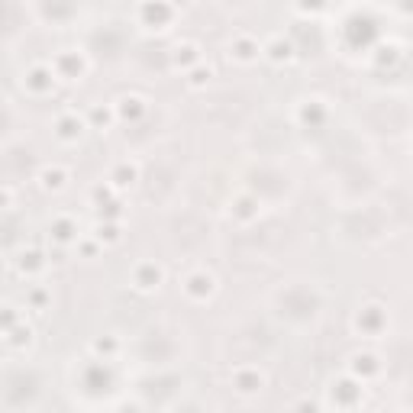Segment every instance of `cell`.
Masks as SVG:
<instances>
[{
    "label": "cell",
    "instance_id": "cell-1",
    "mask_svg": "<svg viewBox=\"0 0 413 413\" xmlns=\"http://www.w3.org/2000/svg\"><path fill=\"white\" fill-rule=\"evenodd\" d=\"M184 294L191 300H197V304H204V300H210L216 294V278L210 271H204V268H197V271H191L184 278Z\"/></svg>",
    "mask_w": 413,
    "mask_h": 413
},
{
    "label": "cell",
    "instance_id": "cell-2",
    "mask_svg": "<svg viewBox=\"0 0 413 413\" xmlns=\"http://www.w3.org/2000/svg\"><path fill=\"white\" fill-rule=\"evenodd\" d=\"M355 326L365 333V336H381L384 326H388V314H384V307L381 304H365L359 310V316H355Z\"/></svg>",
    "mask_w": 413,
    "mask_h": 413
},
{
    "label": "cell",
    "instance_id": "cell-3",
    "mask_svg": "<svg viewBox=\"0 0 413 413\" xmlns=\"http://www.w3.org/2000/svg\"><path fill=\"white\" fill-rule=\"evenodd\" d=\"M55 68L52 65H36V68H30L23 75V87L30 94H36V97H46V94H52V87H55Z\"/></svg>",
    "mask_w": 413,
    "mask_h": 413
},
{
    "label": "cell",
    "instance_id": "cell-4",
    "mask_svg": "<svg viewBox=\"0 0 413 413\" xmlns=\"http://www.w3.org/2000/svg\"><path fill=\"white\" fill-rule=\"evenodd\" d=\"M113 113H116V120H123V123H139L149 113V100L142 97V94H123L113 104Z\"/></svg>",
    "mask_w": 413,
    "mask_h": 413
},
{
    "label": "cell",
    "instance_id": "cell-5",
    "mask_svg": "<svg viewBox=\"0 0 413 413\" xmlns=\"http://www.w3.org/2000/svg\"><path fill=\"white\" fill-rule=\"evenodd\" d=\"M161 281H165V271H161L155 261H139L136 271H132V288L142 294H152L161 288Z\"/></svg>",
    "mask_w": 413,
    "mask_h": 413
},
{
    "label": "cell",
    "instance_id": "cell-6",
    "mask_svg": "<svg viewBox=\"0 0 413 413\" xmlns=\"http://www.w3.org/2000/svg\"><path fill=\"white\" fill-rule=\"evenodd\" d=\"M85 130H87V123L75 113H61L58 120H55V136H58L61 142H78Z\"/></svg>",
    "mask_w": 413,
    "mask_h": 413
},
{
    "label": "cell",
    "instance_id": "cell-7",
    "mask_svg": "<svg viewBox=\"0 0 413 413\" xmlns=\"http://www.w3.org/2000/svg\"><path fill=\"white\" fill-rule=\"evenodd\" d=\"M55 75L58 78H78V75H85V68H87V61H85V55L81 52H61L58 58H55Z\"/></svg>",
    "mask_w": 413,
    "mask_h": 413
},
{
    "label": "cell",
    "instance_id": "cell-8",
    "mask_svg": "<svg viewBox=\"0 0 413 413\" xmlns=\"http://www.w3.org/2000/svg\"><path fill=\"white\" fill-rule=\"evenodd\" d=\"M261 55V46L255 42L252 36H236L230 42V58L242 61V65H249V61H255Z\"/></svg>",
    "mask_w": 413,
    "mask_h": 413
},
{
    "label": "cell",
    "instance_id": "cell-9",
    "mask_svg": "<svg viewBox=\"0 0 413 413\" xmlns=\"http://www.w3.org/2000/svg\"><path fill=\"white\" fill-rule=\"evenodd\" d=\"M261 55H265L268 61H275V65H288V61H294V46L288 42V39L275 36L271 42L261 46Z\"/></svg>",
    "mask_w": 413,
    "mask_h": 413
},
{
    "label": "cell",
    "instance_id": "cell-10",
    "mask_svg": "<svg viewBox=\"0 0 413 413\" xmlns=\"http://www.w3.org/2000/svg\"><path fill=\"white\" fill-rule=\"evenodd\" d=\"M139 181V165L136 161H120L113 171H110V184H113L116 191H126L132 184Z\"/></svg>",
    "mask_w": 413,
    "mask_h": 413
},
{
    "label": "cell",
    "instance_id": "cell-11",
    "mask_svg": "<svg viewBox=\"0 0 413 413\" xmlns=\"http://www.w3.org/2000/svg\"><path fill=\"white\" fill-rule=\"evenodd\" d=\"M378 371H381V365H378V359L371 352L352 355V375H355V381H368V378H375Z\"/></svg>",
    "mask_w": 413,
    "mask_h": 413
},
{
    "label": "cell",
    "instance_id": "cell-12",
    "mask_svg": "<svg viewBox=\"0 0 413 413\" xmlns=\"http://www.w3.org/2000/svg\"><path fill=\"white\" fill-rule=\"evenodd\" d=\"M68 181V171L61 168V165H46V168L39 171V184H42V191H61Z\"/></svg>",
    "mask_w": 413,
    "mask_h": 413
},
{
    "label": "cell",
    "instance_id": "cell-13",
    "mask_svg": "<svg viewBox=\"0 0 413 413\" xmlns=\"http://www.w3.org/2000/svg\"><path fill=\"white\" fill-rule=\"evenodd\" d=\"M171 58H175V68H191V65H197L200 58V46L197 42H181V46H175V52H171Z\"/></svg>",
    "mask_w": 413,
    "mask_h": 413
},
{
    "label": "cell",
    "instance_id": "cell-14",
    "mask_svg": "<svg viewBox=\"0 0 413 413\" xmlns=\"http://www.w3.org/2000/svg\"><path fill=\"white\" fill-rule=\"evenodd\" d=\"M261 384H265V378L259 368H239L236 371V388L242 394H255V390H261Z\"/></svg>",
    "mask_w": 413,
    "mask_h": 413
},
{
    "label": "cell",
    "instance_id": "cell-15",
    "mask_svg": "<svg viewBox=\"0 0 413 413\" xmlns=\"http://www.w3.org/2000/svg\"><path fill=\"white\" fill-rule=\"evenodd\" d=\"M52 239H55L58 245L75 242V239H78V226H75V220H68V216H58V220L52 223Z\"/></svg>",
    "mask_w": 413,
    "mask_h": 413
},
{
    "label": "cell",
    "instance_id": "cell-16",
    "mask_svg": "<svg viewBox=\"0 0 413 413\" xmlns=\"http://www.w3.org/2000/svg\"><path fill=\"white\" fill-rule=\"evenodd\" d=\"M87 126H91V130H110V126H113L116 123V113H113V107H91V113H87Z\"/></svg>",
    "mask_w": 413,
    "mask_h": 413
},
{
    "label": "cell",
    "instance_id": "cell-17",
    "mask_svg": "<svg viewBox=\"0 0 413 413\" xmlns=\"http://www.w3.org/2000/svg\"><path fill=\"white\" fill-rule=\"evenodd\" d=\"M184 75H187V87H207L210 85V78H214V68L204 65V61H197V65H191Z\"/></svg>",
    "mask_w": 413,
    "mask_h": 413
},
{
    "label": "cell",
    "instance_id": "cell-18",
    "mask_svg": "<svg viewBox=\"0 0 413 413\" xmlns=\"http://www.w3.org/2000/svg\"><path fill=\"white\" fill-rule=\"evenodd\" d=\"M300 120L304 123H310V120L323 123L326 120V107H323V100H304V104H300Z\"/></svg>",
    "mask_w": 413,
    "mask_h": 413
},
{
    "label": "cell",
    "instance_id": "cell-19",
    "mask_svg": "<svg viewBox=\"0 0 413 413\" xmlns=\"http://www.w3.org/2000/svg\"><path fill=\"white\" fill-rule=\"evenodd\" d=\"M94 239H97V242H107V245L120 242V239H123L120 223H100V226H97V233H94Z\"/></svg>",
    "mask_w": 413,
    "mask_h": 413
},
{
    "label": "cell",
    "instance_id": "cell-20",
    "mask_svg": "<svg viewBox=\"0 0 413 413\" xmlns=\"http://www.w3.org/2000/svg\"><path fill=\"white\" fill-rule=\"evenodd\" d=\"M259 210H261V207L255 204L252 197H239V200H236V207H233V214H236V220H242V223H249L252 216H259Z\"/></svg>",
    "mask_w": 413,
    "mask_h": 413
},
{
    "label": "cell",
    "instance_id": "cell-21",
    "mask_svg": "<svg viewBox=\"0 0 413 413\" xmlns=\"http://www.w3.org/2000/svg\"><path fill=\"white\" fill-rule=\"evenodd\" d=\"M116 349H120V343H116L113 336H104V339H94V352L97 355H113Z\"/></svg>",
    "mask_w": 413,
    "mask_h": 413
},
{
    "label": "cell",
    "instance_id": "cell-22",
    "mask_svg": "<svg viewBox=\"0 0 413 413\" xmlns=\"http://www.w3.org/2000/svg\"><path fill=\"white\" fill-rule=\"evenodd\" d=\"M10 204V191H0V210H7Z\"/></svg>",
    "mask_w": 413,
    "mask_h": 413
}]
</instances>
